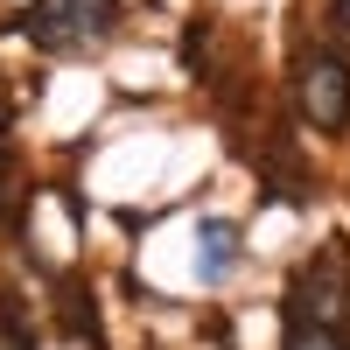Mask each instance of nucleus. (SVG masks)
<instances>
[{
  "label": "nucleus",
  "instance_id": "423d86ee",
  "mask_svg": "<svg viewBox=\"0 0 350 350\" xmlns=\"http://www.w3.org/2000/svg\"><path fill=\"white\" fill-rule=\"evenodd\" d=\"M0 350H28V336L21 329H0Z\"/></svg>",
  "mask_w": 350,
  "mask_h": 350
},
{
  "label": "nucleus",
  "instance_id": "f03ea898",
  "mask_svg": "<svg viewBox=\"0 0 350 350\" xmlns=\"http://www.w3.org/2000/svg\"><path fill=\"white\" fill-rule=\"evenodd\" d=\"M295 323L350 336V273H343L336 252H315L308 267L295 273Z\"/></svg>",
  "mask_w": 350,
  "mask_h": 350
},
{
  "label": "nucleus",
  "instance_id": "20e7f679",
  "mask_svg": "<svg viewBox=\"0 0 350 350\" xmlns=\"http://www.w3.org/2000/svg\"><path fill=\"white\" fill-rule=\"evenodd\" d=\"M231 259H239V224H231V217H196V273L224 280Z\"/></svg>",
  "mask_w": 350,
  "mask_h": 350
},
{
  "label": "nucleus",
  "instance_id": "7ed1b4c3",
  "mask_svg": "<svg viewBox=\"0 0 350 350\" xmlns=\"http://www.w3.org/2000/svg\"><path fill=\"white\" fill-rule=\"evenodd\" d=\"M301 112L315 133H343L350 126V64L329 49H308L301 56Z\"/></svg>",
  "mask_w": 350,
  "mask_h": 350
},
{
  "label": "nucleus",
  "instance_id": "39448f33",
  "mask_svg": "<svg viewBox=\"0 0 350 350\" xmlns=\"http://www.w3.org/2000/svg\"><path fill=\"white\" fill-rule=\"evenodd\" d=\"M287 350H350V336H336V329H308V323H295V336H287Z\"/></svg>",
  "mask_w": 350,
  "mask_h": 350
},
{
  "label": "nucleus",
  "instance_id": "0eeeda50",
  "mask_svg": "<svg viewBox=\"0 0 350 350\" xmlns=\"http://www.w3.org/2000/svg\"><path fill=\"white\" fill-rule=\"evenodd\" d=\"M336 14H343V21H350V0H336Z\"/></svg>",
  "mask_w": 350,
  "mask_h": 350
},
{
  "label": "nucleus",
  "instance_id": "f257e3e1",
  "mask_svg": "<svg viewBox=\"0 0 350 350\" xmlns=\"http://www.w3.org/2000/svg\"><path fill=\"white\" fill-rule=\"evenodd\" d=\"M120 28V0H36L21 14V36L42 56H92Z\"/></svg>",
  "mask_w": 350,
  "mask_h": 350
}]
</instances>
